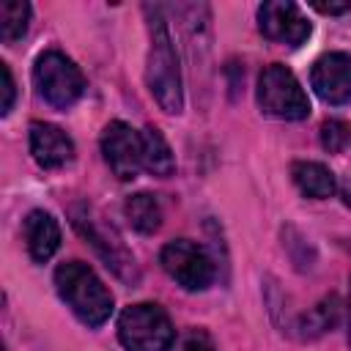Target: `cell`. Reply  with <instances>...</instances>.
Segmentation results:
<instances>
[{
  "label": "cell",
  "instance_id": "5",
  "mask_svg": "<svg viewBox=\"0 0 351 351\" xmlns=\"http://www.w3.org/2000/svg\"><path fill=\"white\" fill-rule=\"evenodd\" d=\"M255 99L261 112L277 121H302L310 115V99L302 82L282 63H271L261 71Z\"/></svg>",
  "mask_w": 351,
  "mask_h": 351
},
{
  "label": "cell",
  "instance_id": "12",
  "mask_svg": "<svg viewBox=\"0 0 351 351\" xmlns=\"http://www.w3.org/2000/svg\"><path fill=\"white\" fill-rule=\"evenodd\" d=\"M25 247H27V255L36 263H47L58 252V247H60V225L49 211L33 208L25 217Z\"/></svg>",
  "mask_w": 351,
  "mask_h": 351
},
{
  "label": "cell",
  "instance_id": "9",
  "mask_svg": "<svg viewBox=\"0 0 351 351\" xmlns=\"http://www.w3.org/2000/svg\"><path fill=\"white\" fill-rule=\"evenodd\" d=\"M101 154L118 181H132L143 167L140 132L132 129L126 121H110L101 132Z\"/></svg>",
  "mask_w": 351,
  "mask_h": 351
},
{
  "label": "cell",
  "instance_id": "22",
  "mask_svg": "<svg viewBox=\"0 0 351 351\" xmlns=\"http://www.w3.org/2000/svg\"><path fill=\"white\" fill-rule=\"evenodd\" d=\"M340 197H343V203L351 208V176L343 178V184H340Z\"/></svg>",
  "mask_w": 351,
  "mask_h": 351
},
{
  "label": "cell",
  "instance_id": "4",
  "mask_svg": "<svg viewBox=\"0 0 351 351\" xmlns=\"http://www.w3.org/2000/svg\"><path fill=\"white\" fill-rule=\"evenodd\" d=\"M118 340L126 351H170L176 329L159 304L137 302L118 315Z\"/></svg>",
  "mask_w": 351,
  "mask_h": 351
},
{
  "label": "cell",
  "instance_id": "2",
  "mask_svg": "<svg viewBox=\"0 0 351 351\" xmlns=\"http://www.w3.org/2000/svg\"><path fill=\"white\" fill-rule=\"evenodd\" d=\"M55 291L66 307L90 329L101 326L112 315V293L82 261H63L55 269Z\"/></svg>",
  "mask_w": 351,
  "mask_h": 351
},
{
  "label": "cell",
  "instance_id": "7",
  "mask_svg": "<svg viewBox=\"0 0 351 351\" xmlns=\"http://www.w3.org/2000/svg\"><path fill=\"white\" fill-rule=\"evenodd\" d=\"M159 266L186 291H206L214 282V261L200 244L189 239L167 241L159 252Z\"/></svg>",
  "mask_w": 351,
  "mask_h": 351
},
{
  "label": "cell",
  "instance_id": "6",
  "mask_svg": "<svg viewBox=\"0 0 351 351\" xmlns=\"http://www.w3.org/2000/svg\"><path fill=\"white\" fill-rule=\"evenodd\" d=\"M33 85L49 107L69 110L71 104L80 101V96L85 90V77L71 58H66L58 49H47L36 58Z\"/></svg>",
  "mask_w": 351,
  "mask_h": 351
},
{
  "label": "cell",
  "instance_id": "13",
  "mask_svg": "<svg viewBox=\"0 0 351 351\" xmlns=\"http://www.w3.org/2000/svg\"><path fill=\"white\" fill-rule=\"evenodd\" d=\"M291 178L296 184V189L310 197V200H326L337 192V181H335V173L321 165V162H313V159H299L291 165Z\"/></svg>",
  "mask_w": 351,
  "mask_h": 351
},
{
  "label": "cell",
  "instance_id": "8",
  "mask_svg": "<svg viewBox=\"0 0 351 351\" xmlns=\"http://www.w3.org/2000/svg\"><path fill=\"white\" fill-rule=\"evenodd\" d=\"M258 30L263 38L285 47H302L313 27L310 19L302 14V8L291 0H266L258 5Z\"/></svg>",
  "mask_w": 351,
  "mask_h": 351
},
{
  "label": "cell",
  "instance_id": "21",
  "mask_svg": "<svg viewBox=\"0 0 351 351\" xmlns=\"http://www.w3.org/2000/svg\"><path fill=\"white\" fill-rule=\"evenodd\" d=\"M181 351H217V348H214V343H211L208 337H203V335H192L189 340H184Z\"/></svg>",
  "mask_w": 351,
  "mask_h": 351
},
{
  "label": "cell",
  "instance_id": "11",
  "mask_svg": "<svg viewBox=\"0 0 351 351\" xmlns=\"http://www.w3.org/2000/svg\"><path fill=\"white\" fill-rule=\"evenodd\" d=\"M30 154L41 170H60L74 159V143L71 137L47 121L30 123Z\"/></svg>",
  "mask_w": 351,
  "mask_h": 351
},
{
  "label": "cell",
  "instance_id": "10",
  "mask_svg": "<svg viewBox=\"0 0 351 351\" xmlns=\"http://www.w3.org/2000/svg\"><path fill=\"white\" fill-rule=\"evenodd\" d=\"M310 85L315 96L332 107L351 101V55L326 52L310 69Z\"/></svg>",
  "mask_w": 351,
  "mask_h": 351
},
{
  "label": "cell",
  "instance_id": "14",
  "mask_svg": "<svg viewBox=\"0 0 351 351\" xmlns=\"http://www.w3.org/2000/svg\"><path fill=\"white\" fill-rule=\"evenodd\" d=\"M340 315H343V302L337 293H329L324 296L315 307H310L307 313H302L293 324V332L302 337V340H315L326 332H332L337 324H340Z\"/></svg>",
  "mask_w": 351,
  "mask_h": 351
},
{
  "label": "cell",
  "instance_id": "15",
  "mask_svg": "<svg viewBox=\"0 0 351 351\" xmlns=\"http://www.w3.org/2000/svg\"><path fill=\"white\" fill-rule=\"evenodd\" d=\"M123 217L137 233L151 236L162 228V203L151 192H134L123 200Z\"/></svg>",
  "mask_w": 351,
  "mask_h": 351
},
{
  "label": "cell",
  "instance_id": "1",
  "mask_svg": "<svg viewBox=\"0 0 351 351\" xmlns=\"http://www.w3.org/2000/svg\"><path fill=\"white\" fill-rule=\"evenodd\" d=\"M148 16V58H145V85L156 104L178 115L184 110V82H181V66L178 52L167 27V19L159 5H145Z\"/></svg>",
  "mask_w": 351,
  "mask_h": 351
},
{
  "label": "cell",
  "instance_id": "17",
  "mask_svg": "<svg viewBox=\"0 0 351 351\" xmlns=\"http://www.w3.org/2000/svg\"><path fill=\"white\" fill-rule=\"evenodd\" d=\"M30 27V3L25 0H5L0 5V38L3 44L19 41Z\"/></svg>",
  "mask_w": 351,
  "mask_h": 351
},
{
  "label": "cell",
  "instance_id": "19",
  "mask_svg": "<svg viewBox=\"0 0 351 351\" xmlns=\"http://www.w3.org/2000/svg\"><path fill=\"white\" fill-rule=\"evenodd\" d=\"M0 74H3V104H0V115H8L11 107H14V99H16V82H14V74H11L8 63H0Z\"/></svg>",
  "mask_w": 351,
  "mask_h": 351
},
{
  "label": "cell",
  "instance_id": "20",
  "mask_svg": "<svg viewBox=\"0 0 351 351\" xmlns=\"http://www.w3.org/2000/svg\"><path fill=\"white\" fill-rule=\"evenodd\" d=\"M310 8H315L318 14H326V16H340V14H348L351 11V0H340V3H324V0H310Z\"/></svg>",
  "mask_w": 351,
  "mask_h": 351
},
{
  "label": "cell",
  "instance_id": "3",
  "mask_svg": "<svg viewBox=\"0 0 351 351\" xmlns=\"http://www.w3.org/2000/svg\"><path fill=\"white\" fill-rule=\"evenodd\" d=\"M69 214H71V225L77 228V233L82 239H88V244L107 263V269H112V274L121 277L123 282H137V277H140L137 261L126 250L118 230L112 225H107V219L88 203H74Z\"/></svg>",
  "mask_w": 351,
  "mask_h": 351
},
{
  "label": "cell",
  "instance_id": "18",
  "mask_svg": "<svg viewBox=\"0 0 351 351\" xmlns=\"http://www.w3.org/2000/svg\"><path fill=\"white\" fill-rule=\"evenodd\" d=\"M346 143H348V126H346V123H340V121H326V123L321 126V145H324L326 151L337 154V151L346 148Z\"/></svg>",
  "mask_w": 351,
  "mask_h": 351
},
{
  "label": "cell",
  "instance_id": "16",
  "mask_svg": "<svg viewBox=\"0 0 351 351\" xmlns=\"http://www.w3.org/2000/svg\"><path fill=\"white\" fill-rule=\"evenodd\" d=\"M143 140V167L156 178H170L176 173V156L156 126H145L140 132Z\"/></svg>",
  "mask_w": 351,
  "mask_h": 351
},
{
  "label": "cell",
  "instance_id": "23",
  "mask_svg": "<svg viewBox=\"0 0 351 351\" xmlns=\"http://www.w3.org/2000/svg\"><path fill=\"white\" fill-rule=\"evenodd\" d=\"M346 326H348V346H351V277H348V302H346Z\"/></svg>",
  "mask_w": 351,
  "mask_h": 351
}]
</instances>
